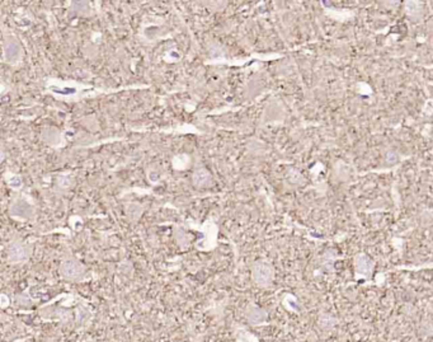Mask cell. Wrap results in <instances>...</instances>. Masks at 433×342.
Masks as SVG:
<instances>
[{"instance_id":"3957f363","label":"cell","mask_w":433,"mask_h":342,"mask_svg":"<svg viewBox=\"0 0 433 342\" xmlns=\"http://www.w3.org/2000/svg\"><path fill=\"white\" fill-rule=\"evenodd\" d=\"M28 257V251L24 246L21 244H14L9 250V259L13 263H19V262L26 261Z\"/></svg>"},{"instance_id":"8992f818","label":"cell","mask_w":433,"mask_h":342,"mask_svg":"<svg viewBox=\"0 0 433 342\" xmlns=\"http://www.w3.org/2000/svg\"><path fill=\"white\" fill-rule=\"evenodd\" d=\"M371 267H372V263H371L370 259L365 256V255H359L356 258V268L358 272L363 275H367L370 272Z\"/></svg>"},{"instance_id":"277c9868","label":"cell","mask_w":433,"mask_h":342,"mask_svg":"<svg viewBox=\"0 0 433 342\" xmlns=\"http://www.w3.org/2000/svg\"><path fill=\"white\" fill-rule=\"evenodd\" d=\"M211 182V176L210 173L205 170V168H197L193 173V183L197 186V187H203V186L210 185Z\"/></svg>"},{"instance_id":"6da1fadb","label":"cell","mask_w":433,"mask_h":342,"mask_svg":"<svg viewBox=\"0 0 433 342\" xmlns=\"http://www.w3.org/2000/svg\"><path fill=\"white\" fill-rule=\"evenodd\" d=\"M275 272L270 263L263 261L257 262L253 266V280L261 286H267L272 283Z\"/></svg>"},{"instance_id":"5b68a950","label":"cell","mask_w":433,"mask_h":342,"mask_svg":"<svg viewBox=\"0 0 433 342\" xmlns=\"http://www.w3.org/2000/svg\"><path fill=\"white\" fill-rule=\"evenodd\" d=\"M246 318H248V321H249L250 323L258 324L267 318V314H266V312H263L262 309L257 308V306H250L249 309H248V312H246Z\"/></svg>"},{"instance_id":"7a4b0ae2","label":"cell","mask_w":433,"mask_h":342,"mask_svg":"<svg viewBox=\"0 0 433 342\" xmlns=\"http://www.w3.org/2000/svg\"><path fill=\"white\" fill-rule=\"evenodd\" d=\"M61 275L69 280H79L84 275V267L75 259H66L60 267Z\"/></svg>"}]
</instances>
